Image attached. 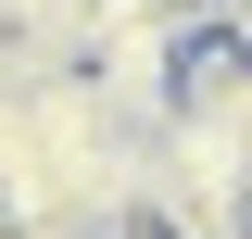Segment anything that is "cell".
I'll list each match as a JSON object with an SVG mask.
<instances>
[{
  "instance_id": "1",
  "label": "cell",
  "mask_w": 252,
  "mask_h": 239,
  "mask_svg": "<svg viewBox=\"0 0 252 239\" xmlns=\"http://www.w3.org/2000/svg\"><path fill=\"white\" fill-rule=\"evenodd\" d=\"M227 51H240V63H252V0H227Z\"/></svg>"
}]
</instances>
